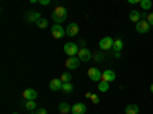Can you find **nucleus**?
Masks as SVG:
<instances>
[{"label": "nucleus", "mask_w": 153, "mask_h": 114, "mask_svg": "<svg viewBox=\"0 0 153 114\" xmlns=\"http://www.w3.org/2000/svg\"><path fill=\"white\" fill-rule=\"evenodd\" d=\"M28 114H35V113H28Z\"/></svg>", "instance_id": "34"}, {"label": "nucleus", "mask_w": 153, "mask_h": 114, "mask_svg": "<svg viewBox=\"0 0 153 114\" xmlns=\"http://www.w3.org/2000/svg\"><path fill=\"white\" fill-rule=\"evenodd\" d=\"M78 56L80 59H81V62H89L92 58H94V55L91 53V50L89 49H86V47H83V49H80V52H78Z\"/></svg>", "instance_id": "9"}, {"label": "nucleus", "mask_w": 153, "mask_h": 114, "mask_svg": "<svg viewBox=\"0 0 153 114\" xmlns=\"http://www.w3.org/2000/svg\"><path fill=\"white\" fill-rule=\"evenodd\" d=\"M87 75H89V79H91L92 82H100L101 79H103V72L98 70L97 67H91L87 70Z\"/></svg>", "instance_id": "4"}, {"label": "nucleus", "mask_w": 153, "mask_h": 114, "mask_svg": "<svg viewBox=\"0 0 153 114\" xmlns=\"http://www.w3.org/2000/svg\"><path fill=\"white\" fill-rule=\"evenodd\" d=\"M25 108H26L29 113H34L38 107H37V104H35V100H25Z\"/></svg>", "instance_id": "17"}, {"label": "nucleus", "mask_w": 153, "mask_h": 114, "mask_svg": "<svg viewBox=\"0 0 153 114\" xmlns=\"http://www.w3.org/2000/svg\"><path fill=\"white\" fill-rule=\"evenodd\" d=\"M129 18H130V21L132 23H138L139 20H141V12H139V11H136V9H133L132 12H130V14H129Z\"/></svg>", "instance_id": "15"}, {"label": "nucleus", "mask_w": 153, "mask_h": 114, "mask_svg": "<svg viewBox=\"0 0 153 114\" xmlns=\"http://www.w3.org/2000/svg\"><path fill=\"white\" fill-rule=\"evenodd\" d=\"M91 100H92L95 105L100 104V97H98V94H94V93H92V94H91Z\"/></svg>", "instance_id": "26"}, {"label": "nucleus", "mask_w": 153, "mask_h": 114, "mask_svg": "<svg viewBox=\"0 0 153 114\" xmlns=\"http://www.w3.org/2000/svg\"><path fill=\"white\" fill-rule=\"evenodd\" d=\"M12 114H17V113H12Z\"/></svg>", "instance_id": "35"}, {"label": "nucleus", "mask_w": 153, "mask_h": 114, "mask_svg": "<svg viewBox=\"0 0 153 114\" xmlns=\"http://www.w3.org/2000/svg\"><path fill=\"white\" fill-rule=\"evenodd\" d=\"M81 64V59L78 56H69L66 59V69L68 70H75V69H78Z\"/></svg>", "instance_id": "6"}, {"label": "nucleus", "mask_w": 153, "mask_h": 114, "mask_svg": "<svg viewBox=\"0 0 153 114\" xmlns=\"http://www.w3.org/2000/svg\"><path fill=\"white\" fill-rule=\"evenodd\" d=\"M139 5H141V9H144V11H149L150 8H152V0H141V3H139Z\"/></svg>", "instance_id": "24"}, {"label": "nucleus", "mask_w": 153, "mask_h": 114, "mask_svg": "<svg viewBox=\"0 0 153 114\" xmlns=\"http://www.w3.org/2000/svg\"><path fill=\"white\" fill-rule=\"evenodd\" d=\"M35 24H37V26H38V28H40V29H46L49 23L46 21V18H40V20H38V21H37Z\"/></svg>", "instance_id": "25"}, {"label": "nucleus", "mask_w": 153, "mask_h": 114, "mask_svg": "<svg viewBox=\"0 0 153 114\" xmlns=\"http://www.w3.org/2000/svg\"><path fill=\"white\" fill-rule=\"evenodd\" d=\"M80 46H86V41L84 40H80Z\"/></svg>", "instance_id": "31"}, {"label": "nucleus", "mask_w": 153, "mask_h": 114, "mask_svg": "<svg viewBox=\"0 0 153 114\" xmlns=\"http://www.w3.org/2000/svg\"><path fill=\"white\" fill-rule=\"evenodd\" d=\"M61 91H63V93H66V94L72 93V91H74V85H72V82H63Z\"/></svg>", "instance_id": "21"}, {"label": "nucleus", "mask_w": 153, "mask_h": 114, "mask_svg": "<svg viewBox=\"0 0 153 114\" xmlns=\"http://www.w3.org/2000/svg\"><path fill=\"white\" fill-rule=\"evenodd\" d=\"M51 32H52V37L55 38V40H61V38L66 35V29H63L61 24H57V23L51 28Z\"/></svg>", "instance_id": "5"}, {"label": "nucleus", "mask_w": 153, "mask_h": 114, "mask_svg": "<svg viewBox=\"0 0 153 114\" xmlns=\"http://www.w3.org/2000/svg\"><path fill=\"white\" fill-rule=\"evenodd\" d=\"M51 18H52V21H55L57 24H61L63 21H66V18H68V9L65 6H57L52 11Z\"/></svg>", "instance_id": "1"}, {"label": "nucleus", "mask_w": 153, "mask_h": 114, "mask_svg": "<svg viewBox=\"0 0 153 114\" xmlns=\"http://www.w3.org/2000/svg\"><path fill=\"white\" fill-rule=\"evenodd\" d=\"M38 3H40L42 6H46V5L51 3V0H38Z\"/></svg>", "instance_id": "29"}, {"label": "nucleus", "mask_w": 153, "mask_h": 114, "mask_svg": "<svg viewBox=\"0 0 153 114\" xmlns=\"http://www.w3.org/2000/svg\"><path fill=\"white\" fill-rule=\"evenodd\" d=\"M126 114H139V107L136 104H130L126 107Z\"/></svg>", "instance_id": "16"}, {"label": "nucleus", "mask_w": 153, "mask_h": 114, "mask_svg": "<svg viewBox=\"0 0 153 114\" xmlns=\"http://www.w3.org/2000/svg\"><path fill=\"white\" fill-rule=\"evenodd\" d=\"M123 47H124V43H123V40H120V38H118V40H115V41H113V47H112V50H113V52H121Z\"/></svg>", "instance_id": "20"}, {"label": "nucleus", "mask_w": 153, "mask_h": 114, "mask_svg": "<svg viewBox=\"0 0 153 114\" xmlns=\"http://www.w3.org/2000/svg\"><path fill=\"white\" fill-rule=\"evenodd\" d=\"M150 91H152V93H153V84H152V85H150Z\"/></svg>", "instance_id": "33"}, {"label": "nucleus", "mask_w": 153, "mask_h": 114, "mask_svg": "<svg viewBox=\"0 0 153 114\" xmlns=\"http://www.w3.org/2000/svg\"><path fill=\"white\" fill-rule=\"evenodd\" d=\"M61 87H63V81L61 79H52V81H51L49 82V88H51V90H52V91H58V90H61Z\"/></svg>", "instance_id": "14"}, {"label": "nucleus", "mask_w": 153, "mask_h": 114, "mask_svg": "<svg viewBox=\"0 0 153 114\" xmlns=\"http://www.w3.org/2000/svg\"><path fill=\"white\" fill-rule=\"evenodd\" d=\"M117 79V73L113 70H104L103 72V81H107V82H113Z\"/></svg>", "instance_id": "13"}, {"label": "nucleus", "mask_w": 153, "mask_h": 114, "mask_svg": "<svg viewBox=\"0 0 153 114\" xmlns=\"http://www.w3.org/2000/svg\"><path fill=\"white\" fill-rule=\"evenodd\" d=\"M130 5H136V3H141V0H127Z\"/></svg>", "instance_id": "30"}, {"label": "nucleus", "mask_w": 153, "mask_h": 114, "mask_svg": "<svg viewBox=\"0 0 153 114\" xmlns=\"http://www.w3.org/2000/svg\"><path fill=\"white\" fill-rule=\"evenodd\" d=\"M135 28H136V32L138 34H149L150 31V23L147 20H139L136 24H135Z\"/></svg>", "instance_id": "7"}, {"label": "nucleus", "mask_w": 153, "mask_h": 114, "mask_svg": "<svg viewBox=\"0 0 153 114\" xmlns=\"http://www.w3.org/2000/svg\"><path fill=\"white\" fill-rule=\"evenodd\" d=\"M147 21L150 23V26H153V12H149V17H147Z\"/></svg>", "instance_id": "28"}, {"label": "nucleus", "mask_w": 153, "mask_h": 114, "mask_svg": "<svg viewBox=\"0 0 153 114\" xmlns=\"http://www.w3.org/2000/svg\"><path fill=\"white\" fill-rule=\"evenodd\" d=\"M63 50H65V53L68 55V56H76L78 55V52H80V47H78V44L76 43H66L65 46H63Z\"/></svg>", "instance_id": "3"}, {"label": "nucleus", "mask_w": 153, "mask_h": 114, "mask_svg": "<svg viewBox=\"0 0 153 114\" xmlns=\"http://www.w3.org/2000/svg\"><path fill=\"white\" fill-rule=\"evenodd\" d=\"M31 3H38V0H29Z\"/></svg>", "instance_id": "32"}, {"label": "nucleus", "mask_w": 153, "mask_h": 114, "mask_svg": "<svg viewBox=\"0 0 153 114\" xmlns=\"http://www.w3.org/2000/svg\"><path fill=\"white\" fill-rule=\"evenodd\" d=\"M71 108H72V105H69V104H66V102H61V104L58 105V111H60L61 114L71 113Z\"/></svg>", "instance_id": "19"}, {"label": "nucleus", "mask_w": 153, "mask_h": 114, "mask_svg": "<svg viewBox=\"0 0 153 114\" xmlns=\"http://www.w3.org/2000/svg\"><path fill=\"white\" fill-rule=\"evenodd\" d=\"M104 58H106V55H104L103 50H101V52H95V55H94V58H92V59H95L97 62H103V61H104Z\"/></svg>", "instance_id": "22"}, {"label": "nucleus", "mask_w": 153, "mask_h": 114, "mask_svg": "<svg viewBox=\"0 0 153 114\" xmlns=\"http://www.w3.org/2000/svg\"><path fill=\"white\" fill-rule=\"evenodd\" d=\"M40 18H42V15H40V12H37V11H31V12H28L26 17H25V20H26L28 23H37Z\"/></svg>", "instance_id": "11"}, {"label": "nucleus", "mask_w": 153, "mask_h": 114, "mask_svg": "<svg viewBox=\"0 0 153 114\" xmlns=\"http://www.w3.org/2000/svg\"><path fill=\"white\" fill-rule=\"evenodd\" d=\"M78 32H80L78 23L71 21V23L68 24V28H66V35H68V37H75V35H78Z\"/></svg>", "instance_id": "8"}, {"label": "nucleus", "mask_w": 153, "mask_h": 114, "mask_svg": "<svg viewBox=\"0 0 153 114\" xmlns=\"http://www.w3.org/2000/svg\"><path fill=\"white\" fill-rule=\"evenodd\" d=\"M71 113L72 114H86V105L78 102V104H74L72 108H71Z\"/></svg>", "instance_id": "12"}, {"label": "nucleus", "mask_w": 153, "mask_h": 114, "mask_svg": "<svg viewBox=\"0 0 153 114\" xmlns=\"http://www.w3.org/2000/svg\"><path fill=\"white\" fill-rule=\"evenodd\" d=\"M34 113H35V114H48L46 108H37V110H35Z\"/></svg>", "instance_id": "27"}, {"label": "nucleus", "mask_w": 153, "mask_h": 114, "mask_svg": "<svg viewBox=\"0 0 153 114\" xmlns=\"http://www.w3.org/2000/svg\"><path fill=\"white\" fill-rule=\"evenodd\" d=\"M113 38L112 37H103L100 40V43H98V46H100V50H103V52H109V50H112V47H113Z\"/></svg>", "instance_id": "2"}, {"label": "nucleus", "mask_w": 153, "mask_h": 114, "mask_svg": "<svg viewBox=\"0 0 153 114\" xmlns=\"http://www.w3.org/2000/svg\"><path fill=\"white\" fill-rule=\"evenodd\" d=\"M110 88V82H107V81H103L101 79L100 82H98V90L101 91V93H106L107 90Z\"/></svg>", "instance_id": "18"}, {"label": "nucleus", "mask_w": 153, "mask_h": 114, "mask_svg": "<svg viewBox=\"0 0 153 114\" xmlns=\"http://www.w3.org/2000/svg\"><path fill=\"white\" fill-rule=\"evenodd\" d=\"M37 91L34 90V88H26L23 93H22V97L25 99V100H35L37 99Z\"/></svg>", "instance_id": "10"}, {"label": "nucleus", "mask_w": 153, "mask_h": 114, "mask_svg": "<svg viewBox=\"0 0 153 114\" xmlns=\"http://www.w3.org/2000/svg\"><path fill=\"white\" fill-rule=\"evenodd\" d=\"M60 79H61L63 82H71V81H72V75H71V72H65V73H61Z\"/></svg>", "instance_id": "23"}]
</instances>
